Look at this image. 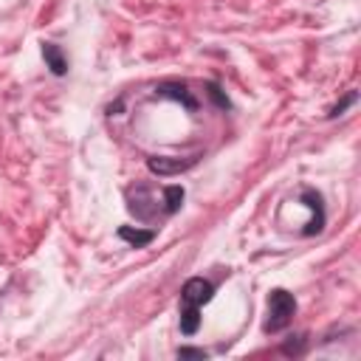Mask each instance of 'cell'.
<instances>
[{
  "mask_svg": "<svg viewBox=\"0 0 361 361\" xmlns=\"http://www.w3.org/2000/svg\"><path fill=\"white\" fill-rule=\"evenodd\" d=\"M183 203V186H166L161 192V200L158 195H152L147 186H138V189H130L127 192V209L138 217V220H161V217H169L180 209Z\"/></svg>",
  "mask_w": 361,
  "mask_h": 361,
  "instance_id": "6da1fadb",
  "label": "cell"
},
{
  "mask_svg": "<svg viewBox=\"0 0 361 361\" xmlns=\"http://www.w3.org/2000/svg\"><path fill=\"white\" fill-rule=\"evenodd\" d=\"M214 296V285L203 276H192L183 282L180 288V333L183 336H195L200 327V307L206 302H212Z\"/></svg>",
  "mask_w": 361,
  "mask_h": 361,
  "instance_id": "7a4b0ae2",
  "label": "cell"
},
{
  "mask_svg": "<svg viewBox=\"0 0 361 361\" xmlns=\"http://www.w3.org/2000/svg\"><path fill=\"white\" fill-rule=\"evenodd\" d=\"M293 313H296V299H293V293H288V290H282V288L271 290V296H268V319H265L262 330H265V333H279V330H285V327L290 324Z\"/></svg>",
  "mask_w": 361,
  "mask_h": 361,
  "instance_id": "3957f363",
  "label": "cell"
},
{
  "mask_svg": "<svg viewBox=\"0 0 361 361\" xmlns=\"http://www.w3.org/2000/svg\"><path fill=\"white\" fill-rule=\"evenodd\" d=\"M302 203L313 212V217L305 223L302 234H305V237H313V234H319V231L324 228V220H327V214H324V200H322V195H319L316 189H302Z\"/></svg>",
  "mask_w": 361,
  "mask_h": 361,
  "instance_id": "277c9868",
  "label": "cell"
},
{
  "mask_svg": "<svg viewBox=\"0 0 361 361\" xmlns=\"http://www.w3.org/2000/svg\"><path fill=\"white\" fill-rule=\"evenodd\" d=\"M155 96H161V99H172V102H180L186 110H195L197 104H195V99H192V93L186 90V85H180V82H164V85H158L155 87Z\"/></svg>",
  "mask_w": 361,
  "mask_h": 361,
  "instance_id": "5b68a950",
  "label": "cell"
},
{
  "mask_svg": "<svg viewBox=\"0 0 361 361\" xmlns=\"http://www.w3.org/2000/svg\"><path fill=\"white\" fill-rule=\"evenodd\" d=\"M42 59H45V65L51 68L54 76H65V73H68V59L62 56V48H59V45L42 42Z\"/></svg>",
  "mask_w": 361,
  "mask_h": 361,
  "instance_id": "8992f818",
  "label": "cell"
},
{
  "mask_svg": "<svg viewBox=\"0 0 361 361\" xmlns=\"http://www.w3.org/2000/svg\"><path fill=\"white\" fill-rule=\"evenodd\" d=\"M195 161H197V158H186V161H178V158H149L147 166H149L152 172H158V175H175V172L189 169Z\"/></svg>",
  "mask_w": 361,
  "mask_h": 361,
  "instance_id": "52a82bcc",
  "label": "cell"
},
{
  "mask_svg": "<svg viewBox=\"0 0 361 361\" xmlns=\"http://www.w3.org/2000/svg\"><path fill=\"white\" fill-rule=\"evenodd\" d=\"M118 237L121 240H127L130 245H135V248H141V245H147V243H152V237H155V231L152 228H130V226H121L118 228Z\"/></svg>",
  "mask_w": 361,
  "mask_h": 361,
  "instance_id": "ba28073f",
  "label": "cell"
},
{
  "mask_svg": "<svg viewBox=\"0 0 361 361\" xmlns=\"http://www.w3.org/2000/svg\"><path fill=\"white\" fill-rule=\"evenodd\" d=\"M350 104H355V93H347V99H341L336 107H330V113H327V118H336V116H341Z\"/></svg>",
  "mask_w": 361,
  "mask_h": 361,
  "instance_id": "9c48e42d",
  "label": "cell"
},
{
  "mask_svg": "<svg viewBox=\"0 0 361 361\" xmlns=\"http://www.w3.org/2000/svg\"><path fill=\"white\" fill-rule=\"evenodd\" d=\"M302 347H305V338H302V336H296V341H288V344L282 347V353H288V355H299V353H302Z\"/></svg>",
  "mask_w": 361,
  "mask_h": 361,
  "instance_id": "30bf717a",
  "label": "cell"
},
{
  "mask_svg": "<svg viewBox=\"0 0 361 361\" xmlns=\"http://www.w3.org/2000/svg\"><path fill=\"white\" fill-rule=\"evenodd\" d=\"M178 355H180V358H206V353H203V350H195V347H180Z\"/></svg>",
  "mask_w": 361,
  "mask_h": 361,
  "instance_id": "8fae6325",
  "label": "cell"
}]
</instances>
